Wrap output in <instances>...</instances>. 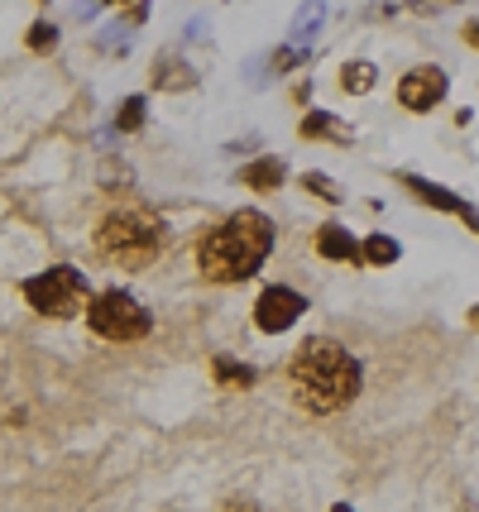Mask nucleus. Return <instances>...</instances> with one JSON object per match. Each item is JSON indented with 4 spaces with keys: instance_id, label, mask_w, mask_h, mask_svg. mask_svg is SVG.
Returning <instances> with one entry per match:
<instances>
[{
    "instance_id": "20e7f679",
    "label": "nucleus",
    "mask_w": 479,
    "mask_h": 512,
    "mask_svg": "<svg viewBox=\"0 0 479 512\" xmlns=\"http://www.w3.org/2000/svg\"><path fill=\"white\" fill-rule=\"evenodd\" d=\"M24 302L44 316H77L82 307H92V288L77 268H48L24 283Z\"/></svg>"
},
{
    "instance_id": "f257e3e1",
    "label": "nucleus",
    "mask_w": 479,
    "mask_h": 512,
    "mask_svg": "<svg viewBox=\"0 0 479 512\" xmlns=\"http://www.w3.org/2000/svg\"><path fill=\"white\" fill-rule=\"evenodd\" d=\"M293 393L307 412H341L360 393V359L336 340H307L293 355Z\"/></svg>"
},
{
    "instance_id": "9b49d317",
    "label": "nucleus",
    "mask_w": 479,
    "mask_h": 512,
    "mask_svg": "<svg viewBox=\"0 0 479 512\" xmlns=\"http://www.w3.org/2000/svg\"><path fill=\"white\" fill-rule=\"evenodd\" d=\"M341 87H345V91H355V96H360V91H369V87H374V67H369V63H350V67H341Z\"/></svg>"
},
{
    "instance_id": "1a4fd4ad",
    "label": "nucleus",
    "mask_w": 479,
    "mask_h": 512,
    "mask_svg": "<svg viewBox=\"0 0 479 512\" xmlns=\"http://www.w3.org/2000/svg\"><path fill=\"white\" fill-rule=\"evenodd\" d=\"M245 182H250V187H259V192H269V187H278V182H283V163H278V158H259V163H250V168H245Z\"/></svg>"
},
{
    "instance_id": "a211bd4d",
    "label": "nucleus",
    "mask_w": 479,
    "mask_h": 512,
    "mask_svg": "<svg viewBox=\"0 0 479 512\" xmlns=\"http://www.w3.org/2000/svg\"><path fill=\"white\" fill-rule=\"evenodd\" d=\"M331 512H355V508H331Z\"/></svg>"
},
{
    "instance_id": "4468645a",
    "label": "nucleus",
    "mask_w": 479,
    "mask_h": 512,
    "mask_svg": "<svg viewBox=\"0 0 479 512\" xmlns=\"http://www.w3.org/2000/svg\"><path fill=\"white\" fill-rule=\"evenodd\" d=\"M139 120H144V101L135 96V101L120 111V130H139Z\"/></svg>"
},
{
    "instance_id": "ddd939ff",
    "label": "nucleus",
    "mask_w": 479,
    "mask_h": 512,
    "mask_svg": "<svg viewBox=\"0 0 479 512\" xmlns=\"http://www.w3.org/2000/svg\"><path fill=\"white\" fill-rule=\"evenodd\" d=\"M216 379H221V383H235V388H250L254 374L245 369V364H230V359H216Z\"/></svg>"
},
{
    "instance_id": "f03ea898",
    "label": "nucleus",
    "mask_w": 479,
    "mask_h": 512,
    "mask_svg": "<svg viewBox=\"0 0 479 512\" xmlns=\"http://www.w3.org/2000/svg\"><path fill=\"white\" fill-rule=\"evenodd\" d=\"M274 249V225L264 211H235L226 225H216L197 249V264L211 283H240L259 273V264Z\"/></svg>"
},
{
    "instance_id": "9d476101",
    "label": "nucleus",
    "mask_w": 479,
    "mask_h": 512,
    "mask_svg": "<svg viewBox=\"0 0 479 512\" xmlns=\"http://www.w3.org/2000/svg\"><path fill=\"white\" fill-rule=\"evenodd\" d=\"M302 134H307V139H336V144H345V139H350V134L331 120V115H307V120H302Z\"/></svg>"
},
{
    "instance_id": "6e6552de",
    "label": "nucleus",
    "mask_w": 479,
    "mask_h": 512,
    "mask_svg": "<svg viewBox=\"0 0 479 512\" xmlns=\"http://www.w3.org/2000/svg\"><path fill=\"white\" fill-rule=\"evenodd\" d=\"M317 249H321V259H345V264H360V259H365V249L355 245V235H350L345 225H321Z\"/></svg>"
},
{
    "instance_id": "2eb2a0df",
    "label": "nucleus",
    "mask_w": 479,
    "mask_h": 512,
    "mask_svg": "<svg viewBox=\"0 0 479 512\" xmlns=\"http://www.w3.org/2000/svg\"><path fill=\"white\" fill-rule=\"evenodd\" d=\"M29 44L48 48V44H53V29H48V24H34V29H29Z\"/></svg>"
},
{
    "instance_id": "423d86ee",
    "label": "nucleus",
    "mask_w": 479,
    "mask_h": 512,
    "mask_svg": "<svg viewBox=\"0 0 479 512\" xmlns=\"http://www.w3.org/2000/svg\"><path fill=\"white\" fill-rule=\"evenodd\" d=\"M446 87H451V82H446V72H441V67H412L408 77H403V82H398V101H403V106H408V111H436V106H441V96H446Z\"/></svg>"
},
{
    "instance_id": "0eeeda50",
    "label": "nucleus",
    "mask_w": 479,
    "mask_h": 512,
    "mask_svg": "<svg viewBox=\"0 0 479 512\" xmlns=\"http://www.w3.org/2000/svg\"><path fill=\"white\" fill-rule=\"evenodd\" d=\"M302 292H293V288H269V292H259V302H254V321H259V331H269V335H278V331H288L297 316H302Z\"/></svg>"
},
{
    "instance_id": "7ed1b4c3",
    "label": "nucleus",
    "mask_w": 479,
    "mask_h": 512,
    "mask_svg": "<svg viewBox=\"0 0 479 512\" xmlns=\"http://www.w3.org/2000/svg\"><path fill=\"white\" fill-rule=\"evenodd\" d=\"M96 249H101V259H111V264H120V268L154 264L163 249V221L154 211H144V206H120V211H111V216L101 221Z\"/></svg>"
},
{
    "instance_id": "39448f33",
    "label": "nucleus",
    "mask_w": 479,
    "mask_h": 512,
    "mask_svg": "<svg viewBox=\"0 0 479 512\" xmlns=\"http://www.w3.org/2000/svg\"><path fill=\"white\" fill-rule=\"evenodd\" d=\"M87 321L101 340H144L149 335V312L120 288L96 292L92 307H87Z\"/></svg>"
},
{
    "instance_id": "f8f14e48",
    "label": "nucleus",
    "mask_w": 479,
    "mask_h": 512,
    "mask_svg": "<svg viewBox=\"0 0 479 512\" xmlns=\"http://www.w3.org/2000/svg\"><path fill=\"white\" fill-rule=\"evenodd\" d=\"M365 259L369 264H393V259H398V240H388V235H369Z\"/></svg>"
},
{
    "instance_id": "f3484780",
    "label": "nucleus",
    "mask_w": 479,
    "mask_h": 512,
    "mask_svg": "<svg viewBox=\"0 0 479 512\" xmlns=\"http://www.w3.org/2000/svg\"><path fill=\"white\" fill-rule=\"evenodd\" d=\"M470 326H479V307H475V312H470Z\"/></svg>"
},
{
    "instance_id": "dca6fc26",
    "label": "nucleus",
    "mask_w": 479,
    "mask_h": 512,
    "mask_svg": "<svg viewBox=\"0 0 479 512\" xmlns=\"http://www.w3.org/2000/svg\"><path fill=\"white\" fill-rule=\"evenodd\" d=\"M465 39H470V44L479 48V24H465Z\"/></svg>"
}]
</instances>
